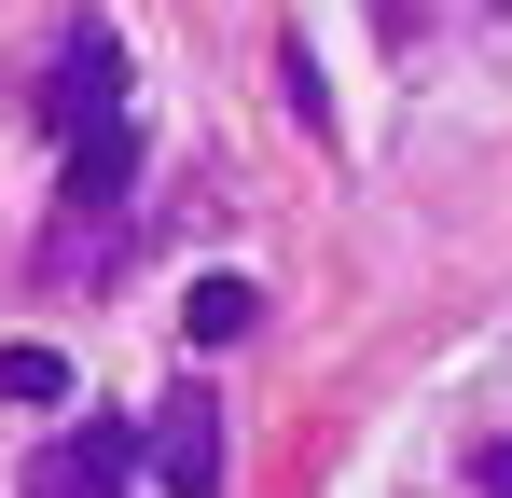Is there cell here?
<instances>
[{
  "mask_svg": "<svg viewBox=\"0 0 512 498\" xmlns=\"http://www.w3.org/2000/svg\"><path fill=\"white\" fill-rule=\"evenodd\" d=\"M139 471V429H111V415H84L70 443H42V471H28V498H111Z\"/></svg>",
  "mask_w": 512,
  "mask_h": 498,
  "instance_id": "cell-3",
  "label": "cell"
},
{
  "mask_svg": "<svg viewBox=\"0 0 512 498\" xmlns=\"http://www.w3.org/2000/svg\"><path fill=\"white\" fill-rule=\"evenodd\" d=\"M125 180H139V111H97V125H70V166H56L70 222H97V208H125Z\"/></svg>",
  "mask_w": 512,
  "mask_h": 498,
  "instance_id": "cell-2",
  "label": "cell"
},
{
  "mask_svg": "<svg viewBox=\"0 0 512 498\" xmlns=\"http://www.w3.org/2000/svg\"><path fill=\"white\" fill-rule=\"evenodd\" d=\"M97 111H125V56H111V28H70V56H56V97H42V125H97Z\"/></svg>",
  "mask_w": 512,
  "mask_h": 498,
  "instance_id": "cell-4",
  "label": "cell"
},
{
  "mask_svg": "<svg viewBox=\"0 0 512 498\" xmlns=\"http://www.w3.org/2000/svg\"><path fill=\"white\" fill-rule=\"evenodd\" d=\"M250 319H263V291H250V277H194V291H180V332H194V346H236Z\"/></svg>",
  "mask_w": 512,
  "mask_h": 498,
  "instance_id": "cell-5",
  "label": "cell"
},
{
  "mask_svg": "<svg viewBox=\"0 0 512 498\" xmlns=\"http://www.w3.org/2000/svg\"><path fill=\"white\" fill-rule=\"evenodd\" d=\"M485 485H499V498H512V457H485Z\"/></svg>",
  "mask_w": 512,
  "mask_h": 498,
  "instance_id": "cell-8",
  "label": "cell"
},
{
  "mask_svg": "<svg viewBox=\"0 0 512 498\" xmlns=\"http://www.w3.org/2000/svg\"><path fill=\"white\" fill-rule=\"evenodd\" d=\"M277 83H291V111H305V125H319V139H333V97H319V56H305V42H291V56H277Z\"/></svg>",
  "mask_w": 512,
  "mask_h": 498,
  "instance_id": "cell-7",
  "label": "cell"
},
{
  "mask_svg": "<svg viewBox=\"0 0 512 498\" xmlns=\"http://www.w3.org/2000/svg\"><path fill=\"white\" fill-rule=\"evenodd\" d=\"M153 471H167V498H222V402L208 388L153 402Z\"/></svg>",
  "mask_w": 512,
  "mask_h": 498,
  "instance_id": "cell-1",
  "label": "cell"
},
{
  "mask_svg": "<svg viewBox=\"0 0 512 498\" xmlns=\"http://www.w3.org/2000/svg\"><path fill=\"white\" fill-rule=\"evenodd\" d=\"M0 402H70V360H56V346H0Z\"/></svg>",
  "mask_w": 512,
  "mask_h": 498,
  "instance_id": "cell-6",
  "label": "cell"
}]
</instances>
